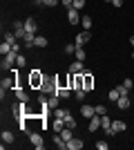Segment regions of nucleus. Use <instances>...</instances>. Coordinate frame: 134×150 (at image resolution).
<instances>
[{
    "instance_id": "obj_1",
    "label": "nucleus",
    "mask_w": 134,
    "mask_h": 150,
    "mask_svg": "<svg viewBox=\"0 0 134 150\" xmlns=\"http://www.w3.org/2000/svg\"><path fill=\"white\" fill-rule=\"evenodd\" d=\"M43 81H45V74L40 69H32L29 72V88L32 90H40L43 88Z\"/></svg>"
},
{
    "instance_id": "obj_2",
    "label": "nucleus",
    "mask_w": 134,
    "mask_h": 150,
    "mask_svg": "<svg viewBox=\"0 0 134 150\" xmlns=\"http://www.w3.org/2000/svg\"><path fill=\"white\" fill-rule=\"evenodd\" d=\"M16 58H18V52L11 50L5 58H2V65H0V67H2V72H11V69L16 67Z\"/></svg>"
},
{
    "instance_id": "obj_3",
    "label": "nucleus",
    "mask_w": 134,
    "mask_h": 150,
    "mask_svg": "<svg viewBox=\"0 0 134 150\" xmlns=\"http://www.w3.org/2000/svg\"><path fill=\"white\" fill-rule=\"evenodd\" d=\"M13 88H16V76H5V79H2V83H0V99L5 101L7 90H13Z\"/></svg>"
},
{
    "instance_id": "obj_4",
    "label": "nucleus",
    "mask_w": 134,
    "mask_h": 150,
    "mask_svg": "<svg viewBox=\"0 0 134 150\" xmlns=\"http://www.w3.org/2000/svg\"><path fill=\"white\" fill-rule=\"evenodd\" d=\"M54 92H56V79H54V76H45L40 94H54Z\"/></svg>"
},
{
    "instance_id": "obj_5",
    "label": "nucleus",
    "mask_w": 134,
    "mask_h": 150,
    "mask_svg": "<svg viewBox=\"0 0 134 150\" xmlns=\"http://www.w3.org/2000/svg\"><path fill=\"white\" fill-rule=\"evenodd\" d=\"M27 137H29V141H32V146H34L36 150H43V148H45L40 132H32V130H29V132H27Z\"/></svg>"
},
{
    "instance_id": "obj_6",
    "label": "nucleus",
    "mask_w": 134,
    "mask_h": 150,
    "mask_svg": "<svg viewBox=\"0 0 134 150\" xmlns=\"http://www.w3.org/2000/svg\"><path fill=\"white\" fill-rule=\"evenodd\" d=\"M83 88H85V92H92V90H94V74L87 72V69L83 72Z\"/></svg>"
},
{
    "instance_id": "obj_7",
    "label": "nucleus",
    "mask_w": 134,
    "mask_h": 150,
    "mask_svg": "<svg viewBox=\"0 0 134 150\" xmlns=\"http://www.w3.org/2000/svg\"><path fill=\"white\" fill-rule=\"evenodd\" d=\"M36 31H38V23H36V18H25V34H32V36H36Z\"/></svg>"
},
{
    "instance_id": "obj_8",
    "label": "nucleus",
    "mask_w": 134,
    "mask_h": 150,
    "mask_svg": "<svg viewBox=\"0 0 134 150\" xmlns=\"http://www.w3.org/2000/svg\"><path fill=\"white\" fill-rule=\"evenodd\" d=\"M81 18H83V16H78V9H74V7L67 9V20H69V25H78Z\"/></svg>"
},
{
    "instance_id": "obj_9",
    "label": "nucleus",
    "mask_w": 134,
    "mask_h": 150,
    "mask_svg": "<svg viewBox=\"0 0 134 150\" xmlns=\"http://www.w3.org/2000/svg\"><path fill=\"white\" fill-rule=\"evenodd\" d=\"M11 31L16 34V38H18V40H22V38H25V23L16 20V23H13V27H11Z\"/></svg>"
},
{
    "instance_id": "obj_10",
    "label": "nucleus",
    "mask_w": 134,
    "mask_h": 150,
    "mask_svg": "<svg viewBox=\"0 0 134 150\" xmlns=\"http://www.w3.org/2000/svg\"><path fill=\"white\" fill-rule=\"evenodd\" d=\"M101 128H103V132H105L107 137H112V134H114V132H112V121H109L107 114H103V117H101Z\"/></svg>"
},
{
    "instance_id": "obj_11",
    "label": "nucleus",
    "mask_w": 134,
    "mask_h": 150,
    "mask_svg": "<svg viewBox=\"0 0 134 150\" xmlns=\"http://www.w3.org/2000/svg\"><path fill=\"white\" fill-rule=\"evenodd\" d=\"M98 128H101V114H94V117L89 119V125H87V130L92 132V134H94V132L98 130Z\"/></svg>"
},
{
    "instance_id": "obj_12",
    "label": "nucleus",
    "mask_w": 134,
    "mask_h": 150,
    "mask_svg": "<svg viewBox=\"0 0 134 150\" xmlns=\"http://www.w3.org/2000/svg\"><path fill=\"white\" fill-rule=\"evenodd\" d=\"M116 108L119 110H130V94H121L119 101H116Z\"/></svg>"
},
{
    "instance_id": "obj_13",
    "label": "nucleus",
    "mask_w": 134,
    "mask_h": 150,
    "mask_svg": "<svg viewBox=\"0 0 134 150\" xmlns=\"http://www.w3.org/2000/svg\"><path fill=\"white\" fill-rule=\"evenodd\" d=\"M54 94L60 96V99H69V96H72V88H67V85H58Z\"/></svg>"
},
{
    "instance_id": "obj_14",
    "label": "nucleus",
    "mask_w": 134,
    "mask_h": 150,
    "mask_svg": "<svg viewBox=\"0 0 134 150\" xmlns=\"http://www.w3.org/2000/svg\"><path fill=\"white\" fill-rule=\"evenodd\" d=\"M51 139H54V144H56L58 150H67V141L60 137V132H54V137H51Z\"/></svg>"
},
{
    "instance_id": "obj_15",
    "label": "nucleus",
    "mask_w": 134,
    "mask_h": 150,
    "mask_svg": "<svg viewBox=\"0 0 134 150\" xmlns=\"http://www.w3.org/2000/svg\"><path fill=\"white\" fill-rule=\"evenodd\" d=\"M13 94H16V99L22 101V103H27V101H29V94H27L25 90L20 88V85H16V88H13Z\"/></svg>"
},
{
    "instance_id": "obj_16",
    "label": "nucleus",
    "mask_w": 134,
    "mask_h": 150,
    "mask_svg": "<svg viewBox=\"0 0 134 150\" xmlns=\"http://www.w3.org/2000/svg\"><path fill=\"white\" fill-rule=\"evenodd\" d=\"M89 36H92V34H89L87 29H83V31H81V34L76 36V47H83V45L89 40Z\"/></svg>"
},
{
    "instance_id": "obj_17",
    "label": "nucleus",
    "mask_w": 134,
    "mask_h": 150,
    "mask_svg": "<svg viewBox=\"0 0 134 150\" xmlns=\"http://www.w3.org/2000/svg\"><path fill=\"white\" fill-rule=\"evenodd\" d=\"M83 146H85V144H83L78 137H74V139H69V141H67V150H81Z\"/></svg>"
},
{
    "instance_id": "obj_18",
    "label": "nucleus",
    "mask_w": 134,
    "mask_h": 150,
    "mask_svg": "<svg viewBox=\"0 0 134 150\" xmlns=\"http://www.w3.org/2000/svg\"><path fill=\"white\" fill-rule=\"evenodd\" d=\"M125 128H128V123H125V121H121V119H116V121H112V132H123L125 130Z\"/></svg>"
},
{
    "instance_id": "obj_19",
    "label": "nucleus",
    "mask_w": 134,
    "mask_h": 150,
    "mask_svg": "<svg viewBox=\"0 0 134 150\" xmlns=\"http://www.w3.org/2000/svg\"><path fill=\"white\" fill-rule=\"evenodd\" d=\"M81 114H83L85 119H92V117L96 114V110H94V105H83L81 108Z\"/></svg>"
},
{
    "instance_id": "obj_20",
    "label": "nucleus",
    "mask_w": 134,
    "mask_h": 150,
    "mask_svg": "<svg viewBox=\"0 0 134 150\" xmlns=\"http://www.w3.org/2000/svg\"><path fill=\"white\" fill-rule=\"evenodd\" d=\"M65 128V119H58V117H54V121H51V130L54 132H60Z\"/></svg>"
},
{
    "instance_id": "obj_21",
    "label": "nucleus",
    "mask_w": 134,
    "mask_h": 150,
    "mask_svg": "<svg viewBox=\"0 0 134 150\" xmlns=\"http://www.w3.org/2000/svg\"><path fill=\"white\" fill-rule=\"evenodd\" d=\"M69 72L72 74H78V72H85V67H83V61H74L69 65Z\"/></svg>"
},
{
    "instance_id": "obj_22",
    "label": "nucleus",
    "mask_w": 134,
    "mask_h": 150,
    "mask_svg": "<svg viewBox=\"0 0 134 150\" xmlns=\"http://www.w3.org/2000/svg\"><path fill=\"white\" fill-rule=\"evenodd\" d=\"M60 137H63L65 141H69V139H74V130H72V128H67V125H65L63 130H60Z\"/></svg>"
},
{
    "instance_id": "obj_23",
    "label": "nucleus",
    "mask_w": 134,
    "mask_h": 150,
    "mask_svg": "<svg viewBox=\"0 0 134 150\" xmlns=\"http://www.w3.org/2000/svg\"><path fill=\"white\" fill-rule=\"evenodd\" d=\"M65 125L72 128V130H76V119L72 117V112H67V117H65Z\"/></svg>"
},
{
    "instance_id": "obj_24",
    "label": "nucleus",
    "mask_w": 134,
    "mask_h": 150,
    "mask_svg": "<svg viewBox=\"0 0 134 150\" xmlns=\"http://www.w3.org/2000/svg\"><path fill=\"white\" fill-rule=\"evenodd\" d=\"M81 25H83V29H92V25H94V20L89 18V16H83V18H81Z\"/></svg>"
},
{
    "instance_id": "obj_25",
    "label": "nucleus",
    "mask_w": 134,
    "mask_h": 150,
    "mask_svg": "<svg viewBox=\"0 0 134 150\" xmlns=\"http://www.w3.org/2000/svg\"><path fill=\"white\" fill-rule=\"evenodd\" d=\"M2 141H5V144H13V132L11 130H2Z\"/></svg>"
},
{
    "instance_id": "obj_26",
    "label": "nucleus",
    "mask_w": 134,
    "mask_h": 150,
    "mask_svg": "<svg viewBox=\"0 0 134 150\" xmlns=\"http://www.w3.org/2000/svg\"><path fill=\"white\" fill-rule=\"evenodd\" d=\"M34 45H36V47H47L49 43H47V38H45V36H36V38H34Z\"/></svg>"
},
{
    "instance_id": "obj_27",
    "label": "nucleus",
    "mask_w": 134,
    "mask_h": 150,
    "mask_svg": "<svg viewBox=\"0 0 134 150\" xmlns=\"http://www.w3.org/2000/svg\"><path fill=\"white\" fill-rule=\"evenodd\" d=\"M109 101H112V103H116V101H119V96H121V92H119V88H114V90H109Z\"/></svg>"
},
{
    "instance_id": "obj_28",
    "label": "nucleus",
    "mask_w": 134,
    "mask_h": 150,
    "mask_svg": "<svg viewBox=\"0 0 134 150\" xmlns=\"http://www.w3.org/2000/svg\"><path fill=\"white\" fill-rule=\"evenodd\" d=\"M58 99H60V96H56V94H51L49 99H47V101H49V108H51V110H56V108H58Z\"/></svg>"
},
{
    "instance_id": "obj_29",
    "label": "nucleus",
    "mask_w": 134,
    "mask_h": 150,
    "mask_svg": "<svg viewBox=\"0 0 134 150\" xmlns=\"http://www.w3.org/2000/svg\"><path fill=\"white\" fill-rule=\"evenodd\" d=\"M27 65V58L22 56V54H18V58H16V67H25Z\"/></svg>"
},
{
    "instance_id": "obj_30",
    "label": "nucleus",
    "mask_w": 134,
    "mask_h": 150,
    "mask_svg": "<svg viewBox=\"0 0 134 150\" xmlns=\"http://www.w3.org/2000/svg\"><path fill=\"white\" fill-rule=\"evenodd\" d=\"M85 56H87V54H85L83 47H76V61H85Z\"/></svg>"
},
{
    "instance_id": "obj_31",
    "label": "nucleus",
    "mask_w": 134,
    "mask_h": 150,
    "mask_svg": "<svg viewBox=\"0 0 134 150\" xmlns=\"http://www.w3.org/2000/svg\"><path fill=\"white\" fill-rule=\"evenodd\" d=\"M76 52V43H67L65 45V54H74Z\"/></svg>"
},
{
    "instance_id": "obj_32",
    "label": "nucleus",
    "mask_w": 134,
    "mask_h": 150,
    "mask_svg": "<svg viewBox=\"0 0 134 150\" xmlns=\"http://www.w3.org/2000/svg\"><path fill=\"white\" fill-rule=\"evenodd\" d=\"M74 94H76V101H85V90H74Z\"/></svg>"
},
{
    "instance_id": "obj_33",
    "label": "nucleus",
    "mask_w": 134,
    "mask_h": 150,
    "mask_svg": "<svg viewBox=\"0 0 134 150\" xmlns=\"http://www.w3.org/2000/svg\"><path fill=\"white\" fill-rule=\"evenodd\" d=\"M85 2H87V0H74V5H72V7L81 11V9H83V7H85Z\"/></svg>"
},
{
    "instance_id": "obj_34",
    "label": "nucleus",
    "mask_w": 134,
    "mask_h": 150,
    "mask_svg": "<svg viewBox=\"0 0 134 150\" xmlns=\"http://www.w3.org/2000/svg\"><path fill=\"white\" fill-rule=\"evenodd\" d=\"M94 110H96V114H101V117H103V114H107V108H105V105H94Z\"/></svg>"
},
{
    "instance_id": "obj_35",
    "label": "nucleus",
    "mask_w": 134,
    "mask_h": 150,
    "mask_svg": "<svg viewBox=\"0 0 134 150\" xmlns=\"http://www.w3.org/2000/svg\"><path fill=\"white\" fill-rule=\"evenodd\" d=\"M96 148H98V150H107V148H109V144L101 139V141H96Z\"/></svg>"
},
{
    "instance_id": "obj_36",
    "label": "nucleus",
    "mask_w": 134,
    "mask_h": 150,
    "mask_svg": "<svg viewBox=\"0 0 134 150\" xmlns=\"http://www.w3.org/2000/svg\"><path fill=\"white\" fill-rule=\"evenodd\" d=\"M58 2H60V0H43V5H45V7H56Z\"/></svg>"
},
{
    "instance_id": "obj_37",
    "label": "nucleus",
    "mask_w": 134,
    "mask_h": 150,
    "mask_svg": "<svg viewBox=\"0 0 134 150\" xmlns=\"http://www.w3.org/2000/svg\"><path fill=\"white\" fill-rule=\"evenodd\" d=\"M60 5H63L65 9H69V7L74 5V0H60Z\"/></svg>"
},
{
    "instance_id": "obj_38",
    "label": "nucleus",
    "mask_w": 134,
    "mask_h": 150,
    "mask_svg": "<svg viewBox=\"0 0 134 150\" xmlns=\"http://www.w3.org/2000/svg\"><path fill=\"white\" fill-rule=\"evenodd\" d=\"M123 85H125L128 90H132V85H134V83H132V79H125V81H123Z\"/></svg>"
},
{
    "instance_id": "obj_39",
    "label": "nucleus",
    "mask_w": 134,
    "mask_h": 150,
    "mask_svg": "<svg viewBox=\"0 0 134 150\" xmlns=\"http://www.w3.org/2000/svg\"><path fill=\"white\" fill-rule=\"evenodd\" d=\"M112 7H116V9H119V7H123V0H112Z\"/></svg>"
},
{
    "instance_id": "obj_40",
    "label": "nucleus",
    "mask_w": 134,
    "mask_h": 150,
    "mask_svg": "<svg viewBox=\"0 0 134 150\" xmlns=\"http://www.w3.org/2000/svg\"><path fill=\"white\" fill-rule=\"evenodd\" d=\"M130 45H132V50H134V36H132V38H130Z\"/></svg>"
},
{
    "instance_id": "obj_41",
    "label": "nucleus",
    "mask_w": 134,
    "mask_h": 150,
    "mask_svg": "<svg viewBox=\"0 0 134 150\" xmlns=\"http://www.w3.org/2000/svg\"><path fill=\"white\" fill-rule=\"evenodd\" d=\"M36 2H38V5H43V0H36Z\"/></svg>"
},
{
    "instance_id": "obj_42",
    "label": "nucleus",
    "mask_w": 134,
    "mask_h": 150,
    "mask_svg": "<svg viewBox=\"0 0 134 150\" xmlns=\"http://www.w3.org/2000/svg\"><path fill=\"white\" fill-rule=\"evenodd\" d=\"M130 56H132V58H134V50H132V54H130Z\"/></svg>"
}]
</instances>
